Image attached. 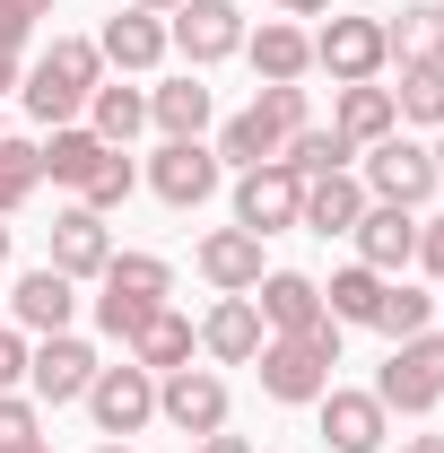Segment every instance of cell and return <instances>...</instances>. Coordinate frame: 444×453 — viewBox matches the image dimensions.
<instances>
[{"instance_id":"obj_2","label":"cell","mask_w":444,"mask_h":453,"mask_svg":"<svg viewBox=\"0 0 444 453\" xmlns=\"http://www.w3.org/2000/svg\"><path fill=\"white\" fill-rule=\"evenodd\" d=\"M96 280H105V296H96V332L122 340V349H131V332H140V323L174 296V271L157 262V253H113Z\"/></svg>"},{"instance_id":"obj_1","label":"cell","mask_w":444,"mask_h":453,"mask_svg":"<svg viewBox=\"0 0 444 453\" xmlns=\"http://www.w3.org/2000/svg\"><path fill=\"white\" fill-rule=\"evenodd\" d=\"M96 88H105V53H96L88 35H53V53H44L35 70H27V79H18V96H27V113H35L44 131L79 122Z\"/></svg>"},{"instance_id":"obj_38","label":"cell","mask_w":444,"mask_h":453,"mask_svg":"<svg viewBox=\"0 0 444 453\" xmlns=\"http://www.w3.org/2000/svg\"><path fill=\"white\" fill-rule=\"evenodd\" d=\"M27 35H35V18H9V9H0V53H18Z\"/></svg>"},{"instance_id":"obj_24","label":"cell","mask_w":444,"mask_h":453,"mask_svg":"<svg viewBox=\"0 0 444 453\" xmlns=\"http://www.w3.org/2000/svg\"><path fill=\"white\" fill-rule=\"evenodd\" d=\"M192 340H201V332H192L174 305H157V314L131 332V366H149V375H174V366H192Z\"/></svg>"},{"instance_id":"obj_22","label":"cell","mask_w":444,"mask_h":453,"mask_svg":"<svg viewBox=\"0 0 444 453\" xmlns=\"http://www.w3.org/2000/svg\"><path fill=\"white\" fill-rule=\"evenodd\" d=\"M244 53L262 70V88H279V79H305L314 70V35L296 18H262V35H244Z\"/></svg>"},{"instance_id":"obj_18","label":"cell","mask_w":444,"mask_h":453,"mask_svg":"<svg viewBox=\"0 0 444 453\" xmlns=\"http://www.w3.org/2000/svg\"><path fill=\"white\" fill-rule=\"evenodd\" d=\"M9 314H18V332H35V340L70 332V314H79V280H61L53 262H44V271H27V280H18Z\"/></svg>"},{"instance_id":"obj_43","label":"cell","mask_w":444,"mask_h":453,"mask_svg":"<svg viewBox=\"0 0 444 453\" xmlns=\"http://www.w3.org/2000/svg\"><path fill=\"white\" fill-rule=\"evenodd\" d=\"M401 453H444V436H410V445H401Z\"/></svg>"},{"instance_id":"obj_16","label":"cell","mask_w":444,"mask_h":453,"mask_svg":"<svg viewBox=\"0 0 444 453\" xmlns=\"http://www.w3.org/2000/svg\"><path fill=\"white\" fill-rule=\"evenodd\" d=\"M314 410H323L332 453H384V436H392V410H384L375 393H323Z\"/></svg>"},{"instance_id":"obj_17","label":"cell","mask_w":444,"mask_h":453,"mask_svg":"<svg viewBox=\"0 0 444 453\" xmlns=\"http://www.w3.org/2000/svg\"><path fill=\"white\" fill-rule=\"evenodd\" d=\"M201 280L218 288V296H253V288H262V235H253V226L201 235Z\"/></svg>"},{"instance_id":"obj_5","label":"cell","mask_w":444,"mask_h":453,"mask_svg":"<svg viewBox=\"0 0 444 453\" xmlns=\"http://www.w3.org/2000/svg\"><path fill=\"white\" fill-rule=\"evenodd\" d=\"M366 157V201H392V210H418L427 192H436L444 174H436V149H418V140H375V149H357Z\"/></svg>"},{"instance_id":"obj_21","label":"cell","mask_w":444,"mask_h":453,"mask_svg":"<svg viewBox=\"0 0 444 453\" xmlns=\"http://www.w3.org/2000/svg\"><path fill=\"white\" fill-rule=\"evenodd\" d=\"M332 131L348 140V149H375V140H392V131H401V105H392V88H375V79L340 88V105H332Z\"/></svg>"},{"instance_id":"obj_13","label":"cell","mask_w":444,"mask_h":453,"mask_svg":"<svg viewBox=\"0 0 444 453\" xmlns=\"http://www.w3.org/2000/svg\"><path fill=\"white\" fill-rule=\"evenodd\" d=\"M348 235H357V262H366V271H384V280H401V271L418 262V210L366 201V219L348 226Z\"/></svg>"},{"instance_id":"obj_23","label":"cell","mask_w":444,"mask_h":453,"mask_svg":"<svg viewBox=\"0 0 444 453\" xmlns=\"http://www.w3.org/2000/svg\"><path fill=\"white\" fill-rule=\"evenodd\" d=\"M357 219H366V183H357L348 166L305 183V210H296V226H314V235H348Z\"/></svg>"},{"instance_id":"obj_44","label":"cell","mask_w":444,"mask_h":453,"mask_svg":"<svg viewBox=\"0 0 444 453\" xmlns=\"http://www.w3.org/2000/svg\"><path fill=\"white\" fill-rule=\"evenodd\" d=\"M122 9H157V18H166V9H183V0H122Z\"/></svg>"},{"instance_id":"obj_35","label":"cell","mask_w":444,"mask_h":453,"mask_svg":"<svg viewBox=\"0 0 444 453\" xmlns=\"http://www.w3.org/2000/svg\"><path fill=\"white\" fill-rule=\"evenodd\" d=\"M44 436V418H35V393H0V453L35 445Z\"/></svg>"},{"instance_id":"obj_42","label":"cell","mask_w":444,"mask_h":453,"mask_svg":"<svg viewBox=\"0 0 444 453\" xmlns=\"http://www.w3.org/2000/svg\"><path fill=\"white\" fill-rule=\"evenodd\" d=\"M18 79H27V70H18V53H0V96H9Z\"/></svg>"},{"instance_id":"obj_36","label":"cell","mask_w":444,"mask_h":453,"mask_svg":"<svg viewBox=\"0 0 444 453\" xmlns=\"http://www.w3.org/2000/svg\"><path fill=\"white\" fill-rule=\"evenodd\" d=\"M18 375H27V332L0 323V393H18Z\"/></svg>"},{"instance_id":"obj_10","label":"cell","mask_w":444,"mask_h":453,"mask_svg":"<svg viewBox=\"0 0 444 453\" xmlns=\"http://www.w3.org/2000/svg\"><path fill=\"white\" fill-rule=\"evenodd\" d=\"M88 384H96V349L88 340H70V332H53V340H35L27 349V393L35 401H88Z\"/></svg>"},{"instance_id":"obj_8","label":"cell","mask_w":444,"mask_h":453,"mask_svg":"<svg viewBox=\"0 0 444 453\" xmlns=\"http://www.w3.org/2000/svg\"><path fill=\"white\" fill-rule=\"evenodd\" d=\"M384 18H332L323 35H314V70H332L340 88H357V79H384Z\"/></svg>"},{"instance_id":"obj_7","label":"cell","mask_w":444,"mask_h":453,"mask_svg":"<svg viewBox=\"0 0 444 453\" xmlns=\"http://www.w3.org/2000/svg\"><path fill=\"white\" fill-rule=\"evenodd\" d=\"M166 44L192 70H210V61L244 53V9L235 0H183V9H166Z\"/></svg>"},{"instance_id":"obj_37","label":"cell","mask_w":444,"mask_h":453,"mask_svg":"<svg viewBox=\"0 0 444 453\" xmlns=\"http://www.w3.org/2000/svg\"><path fill=\"white\" fill-rule=\"evenodd\" d=\"M418 271H436V280H444V210H436V219H418Z\"/></svg>"},{"instance_id":"obj_11","label":"cell","mask_w":444,"mask_h":453,"mask_svg":"<svg viewBox=\"0 0 444 453\" xmlns=\"http://www.w3.org/2000/svg\"><path fill=\"white\" fill-rule=\"evenodd\" d=\"M218 149H201V140H166L157 157H149V192L166 201V210H201L210 192H218Z\"/></svg>"},{"instance_id":"obj_3","label":"cell","mask_w":444,"mask_h":453,"mask_svg":"<svg viewBox=\"0 0 444 453\" xmlns=\"http://www.w3.org/2000/svg\"><path fill=\"white\" fill-rule=\"evenodd\" d=\"M262 393L271 401H323L332 393V366H340V323L323 314L314 332H296V340H262Z\"/></svg>"},{"instance_id":"obj_46","label":"cell","mask_w":444,"mask_h":453,"mask_svg":"<svg viewBox=\"0 0 444 453\" xmlns=\"http://www.w3.org/2000/svg\"><path fill=\"white\" fill-rule=\"evenodd\" d=\"M18 453H53V445H44V436H35V445H18Z\"/></svg>"},{"instance_id":"obj_30","label":"cell","mask_w":444,"mask_h":453,"mask_svg":"<svg viewBox=\"0 0 444 453\" xmlns=\"http://www.w3.org/2000/svg\"><path fill=\"white\" fill-rule=\"evenodd\" d=\"M384 44H392V61H436V44H444V0L401 9V18L384 27Z\"/></svg>"},{"instance_id":"obj_33","label":"cell","mask_w":444,"mask_h":453,"mask_svg":"<svg viewBox=\"0 0 444 453\" xmlns=\"http://www.w3.org/2000/svg\"><path fill=\"white\" fill-rule=\"evenodd\" d=\"M35 183H44V149H35V140H0V219L27 210Z\"/></svg>"},{"instance_id":"obj_32","label":"cell","mask_w":444,"mask_h":453,"mask_svg":"<svg viewBox=\"0 0 444 453\" xmlns=\"http://www.w3.org/2000/svg\"><path fill=\"white\" fill-rule=\"evenodd\" d=\"M427 314H436V296H418L410 280H384V305H375V332L384 340H418Z\"/></svg>"},{"instance_id":"obj_41","label":"cell","mask_w":444,"mask_h":453,"mask_svg":"<svg viewBox=\"0 0 444 453\" xmlns=\"http://www.w3.org/2000/svg\"><path fill=\"white\" fill-rule=\"evenodd\" d=\"M0 9H9V18H44L53 0H0Z\"/></svg>"},{"instance_id":"obj_50","label":"cell","mask_w":444,"mask_h":453,"mask_svg":"<svg viewBox=\"0 0 444 453\" xmlns=\"http://www.w3.org/2000/svg\"><path fill=\"white\" fill-rule=\"evenodd\" d=\"M0 140H9V131H0Z\"/></svg>"},{"instance_id":"obj_20","label":"cell","mask_w":444,"mask_h":453,"mask_svg":"<svg viewBox=\"0 0 444 453\" xmlns=\"http://www.w3.org/2000/svg\"><path fill=\"white\" fill-rule=\"evenodd\" d=\"M262 314H253V296H218V305H210V323H201V349H210V357H218V366H253V357H262Z\"/></svg>"},{"instance_id":"obj_19","label":"cell","mask_w":444,"mask_h":453,"mask_svg":"<svg viewBox=\"0 0 444 453\" xmlns=\"http://www.w3.org/2000/svg\"><path fill=\"white\" fill-rule=\"evenodd\" d=\"M96 53H105L113 70H157L174 44H166V18H157V9H113L105 35H96Z\"/></svg>"},{"instance_id":"obj_49","label":"cell","mask_w":444,"mask_h":453,"mask_svg":"<svg viewBox=\"0 0 444 453\" xmlns=\"http://www.w3.org/2000/svg\"><path fill=\"white\" fill-rule=\"evenodd\" d=\"M436 61H444V44H436Z\"/></svg>"},{"instance_id":"obj_34","label":"cell","mask_w":444,"mask_h":453,"mask_svg":"<svg viewBox=\"0 0 444 453\" xmlns=\"http://www.w3.org/2000/svg\"><path fill=\"white\" fill-rule=\"evenodd\" d=\"M131 183H140V166H131L122 149H105V157H96V174L79 183V201H88V210H122V201H131Z\"/></svg>"},{"instance_id":"obj_29","label":"cell","mask_w":444,"mask_h":453,"mask_svg":"<svg viewBox=\"0 0 444 453\" xmlns=\"http://www.w3.org/2000/svg\"><path fill=\"white\" fill-rule=\"evenodd\" d=\"M348 157H357V149H348L340 131H323V122H305V131L279 149V166H287V174H305V183H314V174H340Z\"/></svg>"},{"instance_id":"obj_40","label":"cell","mask_w":444,"mask_h":453,"mask_svg":"<svg viewBox=\"0 0 444 453\" xmlns=\"http://www.w3.org/2000/svg\"><path fill=\"white\" fill-rule=\"evenodd\" d=\"M279 9H287V18H323L332 0H279Z\"/></svg>"},{"instance_id":"obj_31","label":"cell","mask_w":444,"mask_h":453,"mask_svg":"<svg viewBox=\"0 0 444 453\" xmlns=\"http://www.w3.org/2000/svg\"><path fill=\"white\" fill-rule=\"evenodd\" d=\"M392 105H401V122H436L444 131V61H401Z\"/></svg>"},{"instance_id":"obj_27","label":"cell","mask_w":444,"mask_h":453,"mask_svg":"<svg viewBox=\"0 0 444 453\" xmlns=\"http://www.w3.org/2000/svg\"><path fill=\"white\" fill-rule=\"evenodd\" d=\"M375 305H384V271H366V262L332 271V288H323V314H332L340 332H348V323H375Z\"/></svg>"},{"instance_id":"obj_28","label":"cell","mask_w":444,"mask_h":453,"mask_svg":"<svg viewBox=\"0 0 444 453\" xmlns=\"http://www.w3.org/2000/svg\"><path fill=\"white\" fill-rule=\"evenodd\" d=\"M96 157H105V140H96L88 122H61L53 140H44V174H53V183H70V192L96 174Z\"/></svg>"},{"instance_id":"obj_9","label":"cell","mask_w":444,"mask_h":453,"mask_svg":"<svg viewBox=\"0 0 444 453\" xmlns=\"http://www.w3.org/2000/svg\"><path fill=\"white\" fill-rule=\"evenodd\" d=\"M296 210H305V174H287L279 157H271V166H244V183H235V226H253V235H287Z\"/></svg>"},{"instance_id":"obj_4","label":"cell","mask_w":444,"mask_h":453,"mask_svg":"<svg viewBox=\"0 0 444 453\" xmlns=\"http://www.w3.org/2000/svg\"><path fill=\"white\" fill-rule=\"evenodd\" d=\"M375 401L401 410V418H427L444 401V332H418V340H392L384 375H375Z\"/></svg>"},{"instance_id":"obj_14","label":"cell","mask_w":444,"mask_h":453,"mask_svg":"<svg viewBox=\"0 0 444 453\" xmlns=\"http://www.w3.org/2000/svg\"><path fill=\"white\" fill-rule=\"evenodd\" d=\"M253 314H262V332H271V340H296V332H314V323H323V288L305 280V271H262Z\"/></svg>"},{"instance_id":"obj_45","label":"cell","mask_w":444,"mask_h":453,"mask_svg":"<svg viewBox=\"0 0 444 453\" xmlns=\"http://www.w3.org/2000/svg\"><path fill=\"white\" fill-rule=\"evenodd\" d=\"M0 271H9V226H0Z\"/></svg>"},{"instance_id":"obj_25","label":"cell","mask_w":444,"mask_h":453,"mask_svg":"<svg viewBox=\"0 0 444 453\" xmlns=\"http://www.w3.org/2000/svg\"><path fill=\"white\" fill-rule=\"evenodd\" d=\"M149 122H157L166 140H201V131H210V88H201V70L166 79V88L149 96Z\"/></svg>"},{"instance_id":"obj_6","label":"cell","mask_w":444,"mask_h":453,"mask_svg":"<svg viewBox=\"0 0 444 453\" xmlns=\"http://www.w3.org/2000/svg\"><path fill=\"white\" fill-rule=\"evenodd\" d=\"M88 410H96V436H113V445H131L149 418H157V375L149 366H96V384H88Z\"/></svg>"},{"instance_id":"obj_39","label":"cell","mask_w":444,"mask_h":453,"mask_svg":"<svg viewBox=\"0 0 444 453\" xmlns=\"http://www.w3.org/2000/svg\"><path fill=\"white\" fill-rule=\"evenodd\" d=\"M201 453H253V445H244V436H226V427H218V436H201Z\"/></svg>"},{"instance_id":"obj_15","label":"cell","mask_w":444,"mask_h":453,"mask_svg":"<svg viewBox=\"0 0 444 453\" xmlns=\"http://www.w3.org/2000/svg\"><path fill=\"white\" fill-rule=\"evenodd\" d=\"M113 262V235H105V210H88V201H70L53 219V271L61 280H96Z\"/></svg>"},{"instance_id":"obj_47","label":"cell","mask_w":444,"mask_h":453,"mask_svg":"<svg viewBox=\"0 0 444 453\" xmlns=\"http://www.w3.org/2000/svg\"><path fill=\"white\" fill-rule=\"evenodd\" d=\"M436 174H444V140H436Z\"/></svg>"},{"instance_id":"obj_26","label":"cell","mask_w":444,"mask_h":453,"mask_svg":"<svg viewBox=\"0 0 444 453\" xmlns=\"http://www.w3.org/2000/svg\"><path fill=\"white\" fill-rule=\"evenodd\" d=\"M88 131H96L105 149H131V140L149 131V96H140V88H96V96H88Z\"/></svg>"},{"instance_id":"obj_12","label":"cell","mask_w":444,"mask_h":453,"mask_svg":"<svg viewBox=\"0 0 444 453\" xmlns=\"http://www.w3.org/2000/svg\"><path fill=\"white\" fill-rule=\"evenodd\" d=\"M157 418L183 427V436H218L226 427V384L210 366H174V375H157Z\"/></svg>"},{"instance_id":"obj_48","label":"cell","mask_w":444,"mask_h":453,"mask_svg":"<svg viewBox=\"0 0 444 453\" xmlns=\"http://www.w3.org/2000/svg\"><path fill=\"white\" fill-rule=\"evenodd\" d=\"M96 453H131V445H96Z\"/></svg>"}]
</instances>
